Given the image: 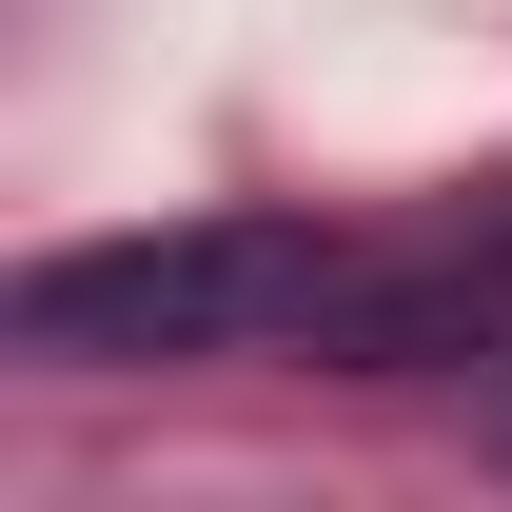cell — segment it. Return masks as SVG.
<instances>
[{
    "mask_svg": "<svg viewBox=\"0 0 512 512\" xmlns=\"http://www.w3.org/2000/svg\"><path fill=\"white\" fill-rule=\"evenodd\" d=\"M375 256L316 237V217H178V237H79L20 256V355H79V375H158V355H276V335H335Z\"/></svg>",
    "mask_w": 512,
    "mask_h": 512,
    "instance_id": "cell-1",
    "label": "cell"
}]
</instances>
